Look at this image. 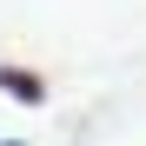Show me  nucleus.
Returning a JSON list of instances; mask_svg holds the SVG:
<instances>
[{"mask_svg":"<svg viewBox=\"0 0 146 146\" xmlns=\"http://www.w3.org/2000/svg\"><path fill=\"white\" fill-rule=\"evenodd\" d=\"M0 146H13V139H0Z\"/></svg>","mask_w":146,"mask_h":146,"instance_id":"nucleus-1","label":"nucleus"}]
</instances>
